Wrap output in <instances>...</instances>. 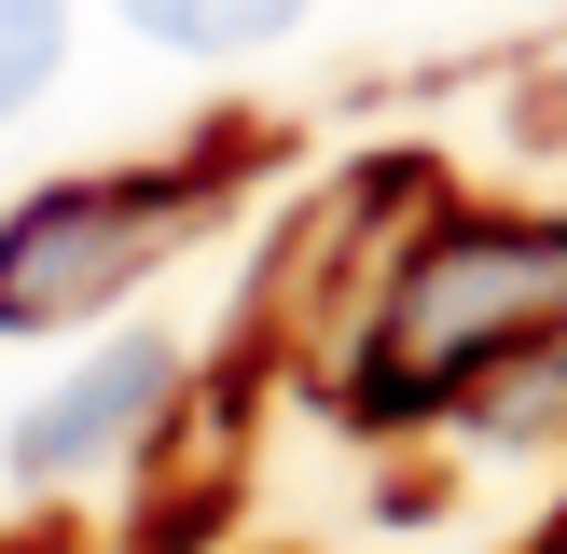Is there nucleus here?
Returning a JSON list of instances; mask_svg holds the SVG:
<instances>
[{
	"instance_id": "f257e3e1",
	"label": "nucleus",
	"mask_w": 567,
	"mask_h": 554,
	"mask_svg": "<svg viewBox=\"0 0 567 554\" xmlns=\"http://www.w3.org/2000/svg\"><path fill=\"white\" fill-rule=\"evenodd\" d=\"M567 319V222L554 236H443L430 264L402 277V360L415 375H457L485 347H526V332Z\"/></svg>"
},
{
	"instance_id": "f03ea898",
	"label": "nucleus",
	"mask_w": 567,
	"mask_h": 554,
	"mask_svg": "<svg viewBox=\"0 0 567 554\" xmlns=\"http://www.w3.org/2000/svg\"><path fill=\"white\" fill-rule=\"evenodd\" d=\"M181 222L166 181H83V194H42V208L0 222V319H83L111 277H138Z\"/></svg>"
},
{
	"instance_id": "7ed1b4c3",
	"label": "nucleus",
	"mask_w": 567,
	"mask_h": 554,
	"mask_svg": "<svg viewBox=\"0 0 567 554\" xmlns=\"http://www.w3.org/2000/svg\"><path fill=\"white\" fill-rule=\"evenodd\" d=\"M153 388H166V360H153V347H125L111 375L55 388V402L28 416V458H42V471H70V458H97V443H125L138 416H153Z\"/></svg>"
},
{
	"instance_id": "20e7f679",
	"label": "nucleus",
	"mask_w": 567,
	"mask_h": 554,
	"mask_svg": "<svg viewBox=\"0 0 567 554\" xmlns=\"http://www.w3.org/2000/svg\"><path fill=\"white\" fill-rule=\"evenodd\" d=\"M153 42H181V55H249V42H277V28L305 14V0H125Z\"/></svg>"
},
{
	"instance_id": "39448f33",
	"label": "nucleus",
	"mask_w": 567,
	"mask_h": 554,
	"mask_svg": "<svg viewBox=\"0 0 567 554\" xmlns=\"http://www.w3.org/2000/svg\"><path fill=\"white\" fill-rule=\"evenodd\" d=\"M55 42H70V14H55V0H0V125H14V111L42 98Z\"/></svg>"
}]
</instances>
